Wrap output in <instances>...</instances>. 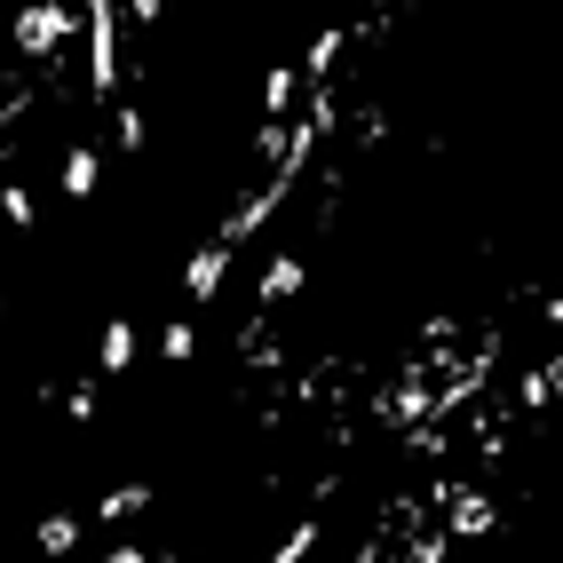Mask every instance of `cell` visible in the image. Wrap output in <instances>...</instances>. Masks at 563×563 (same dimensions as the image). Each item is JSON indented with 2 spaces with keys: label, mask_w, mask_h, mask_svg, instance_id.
Instances as JSON below:
<instances>
[{
  "label": "cell",
  "mask_w": 563,
  "mask_h": 563,
  "mask_svg": "<svg viewBox=\"0 0 563 563\" xmlns=\"http://www.w3.org/2000/svg\"><path fill=\"white\" fill-rule=\"evenodd\" d=\"M0 207H9V222H16V231L32 222V191H24V183H9V191H0Z\"/></svg>",
  "instance_id": "5bb4252c"
},
{
  "label": "cell",
  "mask_w": 563,
  "mask_h": 563,
  "mask_svg": "<svg viewBox=\"0 0 563 563\" xmlns=\"http://www.w3.org/2000/svg\"><path fill=\"white\" fill-rule=\"evenodd\" d=\"M64 191H71V199L96 191V152H71V159H64Z\"/></svg>",
  "instance_id": "ba28073f"
},
{
  "label": "cell",
  "mask_w": 563,
  "mask_h": 563,
  "mask_svg": "<svg viewBox=\"0 0 563 563\" xmlns=\"http://www.w3.org/2000/svg\"><path fill=\"white\" fill-rule=\"evenodd\" d=\"M128 357H135V333L120 318V325H103V373H128Z\"/></svg>",
  "instance_id": "52a82bcc"
},
{
  "label": "cell",
  "mask_w": 563,
  "mask_h": 563,
  "mask_svg": "<svg viewBox=\"0 0 563 563\" xmlns=\"http://www.w3.org/2000/svg\"><path fill=\"white\" fill-rule=\"evenodd\" d=\"M222 262H231V246H222V239H214V246H199V262H191V278H183V294H191V302H207V294L222 286Z\"/></svg>",
  "instance_id": "277c9868"
},
{
  "label": "cell",
  "mask_w": 563,
  "mask_h": 563,
  "mask_svg": "<svg viewBox=\"0 0 563 563\" xmlns=\"http://www.w3.org/2000/svg\"><path fill=\"white\" fill-rule=\"evenodd\" d=\"M437 508H444V523H453V540H476V532H493V523H500V508L484 493H468V484H444Z\"/></svg>",
  "instance_id": "3957f363"
},
{
  "label": "cell",
  "mask_w": 563,
  "mask_h": 563,
  "mask_svg": "<svg viewBox=\"0 0 563 563\" xmlns=\"http://www.w3.org/2000/svg\"><path fill=\"white\" fill-rule=\"evenodd\" d=\"M64 41H71V9H64V0H24V9H16V48L32 64L64 56Z\"/></svg>",
  "instance_id": "6da1fadb"
},
{
  "label": "cell",
  "mask_w": 563,
  "mask_h": 563,
  "mask_svg": "<svg viewBox=\"0 0 563 563\" xmlns=\"http://www.w3.org/2000/svg\"><path fill=\"white\" fill-rule=\"evenodd\" d=\"M310 548H318V523H294V532H286V548H278L271 563H302Z\"/></svg>",
  "instance_id": "7c38bea8"
},
{
  "label": "cell",
  "mask_w": 563,
  "mask_h": 563,
  "mask_svg": "<svg viewBox=\"0 0 563 563\" xmlns=\"http://www.w3.org/2000/svg\"><path fill=\"white\" fill-rule=\"evenodd\" d=\"M286 103H294V64H278L271 80H262V120H286Z\"/></svg>",
  "instance_id": "8992f818"
},
{
  "label": "cell",
  "mask_w": 563,
  "mask_h": 563,
  "mask_svg": "<svg viewBox=\"0 0 563 563\" xmlns=\"http://www.w3.org/2000/svg\"><path fill=\"white\" fill-rule=\"evenodd\" d=\"M444 555H453V532H421L405 548V563H444Z\"/></svg>",
  "instance_id": "30bf717a"
},
{
  "label": "cell",
  "mask_w": 563,
  "mask_h": 563,
  "mask_svg": "<svg viewBox=\"0 0 563 563\" xmlns=\"http://www.w3.org/2000/svg\"><path fill=\"white\" fill-rule=\"evenodd\" d=\"M128 9H135V16H143V24H152V16H159V0H128Z\"/></svg>",
  "instance_id": "9a60e30c"
},
{
  "label": "cell",
  "mask_w": 563,
  "mask_h": 563,
  "mask_svg": "<svg viewBox=\"0 0 563 563\" xmlns=\"http://www.w3.org/2000/svg\"><path fill=\"white\" fill-rule=\"evenodd\" d=\"M294 286H302V262H294V254H278L271 271H262V302H286Z\"/></svg>",
  "instance_id": "5b68a950"
},
{
  "label": "cell",
  "mask_w": 563,
  "mask_h": 563,
  "mask_svg": "<svg viewBox=\"0 0 563 563\" xmlns=\"http://www.w3.org/2000/svg\"><path fill=\"white\" fill-rule=\"evenodd\" d=\"M159 350H167L175 365H191V350H199V333H191V325H183V318H175V325L159 333Z\"/></svg>",
  "instance_id": "8fae6325"
},
{
  "label": "cell",
  "mask_w": 563,
  "mask_h": 563,
  "mask_svg": "<svg viewBox=\"0 0 563 563\" xmlns=\"http://www.w3.org/2000/svg\"><path fill=\"white\" fill-rule=\"evenodd\" d=\"M96 508H103L111 523H120V516H135V508H143V484H120V493H103Z\"/></svg>",
  "instance_id": "4fadbf2b"
},
{
  "label": "cell",
  "mask_w": 563,
  "mask_h": 563,
  "mask_svg": "<svg viewBox=\"0 0 563 563\" xmlns=\"http://www.w3.org/2000/svg\"><path fill=\"white\" fill-rule=\"evenodd\" d=\"M32 540H41L48 555H64L71 540H80V523H71V516H41V532H32Z\"/></svg>",
  "instance_id": "9c48e42d"
},
{
  "label": "cell",
  "mask_w": 563,
  "mask_h": 563,
  "mask_svg": "<svg viewBox=\"0 0 563 563\" xmlns=\"http://www.w3.org/2000/svg\"><path fill=\"white\" fill-rule=\"evenodd\" d=\"M88 88L96 96L120 88V9L111 0H88Z\"/></svg>",
  "instance_id": "7a4b0ae2"
}]
</instances>
